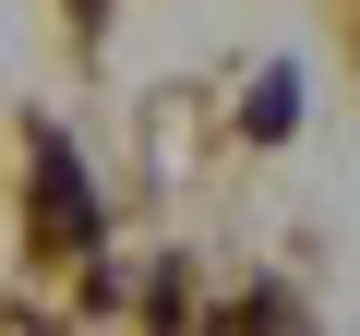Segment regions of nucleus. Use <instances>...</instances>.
Returning a JSON list of instances; mask_svg holds the SVG:
<instances>
[{
  "label": "nucleus",
  "instance_id": "f257e3e1",
  "mask_svg": "<svg viewBox=\"0 0 360 336\" xmlns=\"http://www.w3.org/2000/svg\"><path fill=\"white\" fill-rule=\"evenodd\" d=\"M37 240H49V252L84 240V193H72V156H60V144H49V168H37Z\"/></svg>",
  "mask_w": 360,
  "mask_h": 336
}]
</instances>
